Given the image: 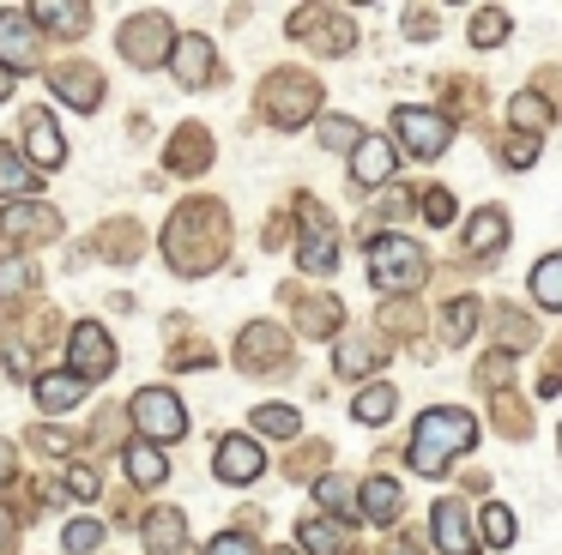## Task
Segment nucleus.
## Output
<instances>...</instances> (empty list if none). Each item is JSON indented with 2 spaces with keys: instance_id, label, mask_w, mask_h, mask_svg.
Returning <instances> with one entry per match:
<instances>
[{
  "instance_id": "3c124183",
  "label": "nucleus",
  "mask_w": 562,
  "mask_h": 555,
  "mask_svg": "<svg viewBox=\"0 0 562 555\" xmlns=\"http://www.w3.org/2000/svg\"><path fill=\"white\" fill-rule=\"evenodd\" d=\"M13 458H19V453H13V441H0V483H13V471H19Z\"/></svg>"
},
{
  "instance_id": "0eeeda50",
  "label": "nucleus",
  "mask_w": 562,
  "mask_h": 555,
  "mask_svg": "<svg viewBox=\"0 0 562 555\" xmlns=\"http://www.w3.org/2000/svg\"><path fill=\"white\" fill-rule=\"evenodd\" d=\"M115 48H122L127 67H164V60H170V48H176V24L164 19V12H139V19L122 24Z\"/></svg>"
},
{
  "instance_id": "7c9ffc66",
  "label": "nucleus",
  "mask_w": 562,
  "mask_h": 555,
  "mask_svg": "<svg viewBox=\"0 0 562 555\" xmlns=\"http://www.w3.org/2000/svg\"><path fill=\"white\" fill-rule=\"evenodd\" d=\"M508 121L526 133V139H538V133H544L550 121H557V109H550V97H544V91H520V97L508 103Z\"/></svg>"
},
{
  "instance_id": "4c0bfd02",
  "label": "nucleus",
  "mask_w": 562,
  "mask_h": 555,
  "mask_svg": "<svg viewBox=\"0 0 562 555\" xmlns=\"http://www.w3.org/2000/svg\"><path fill=\"white\" fill-rule=\"evenodd\" d=\"M502 36H508V12H502V7H477L472 12V43L477 48H496Z\"/></svg>"
},
{
  "instance_id": "603ef678",
  "label": "nucleus",
  "mask_w": 562,
  "mask_h": 555,
  "mask_svg": "<svg viewBox=\"0 0 562 555\" xmlns=\"http://www.w3.org/2000/svg\"><path fill=\"white\" fill-rule=\"evenodd\" d=\"M0 555H13V513L0 507Z\"/></svg>"
},
{
  "instance_id": "f8f14e48",
  "label": "nucleus",
  "mask_w": 562,
  "mask_h": 555,
  "mask_svg": "<svg viewBox=\"0 0 562 555\" xmlns=\"http://www.w3.org/2000/svg\"><path fill=\"white\" fill-rule=\"evenodd\" d=\"M67 362H74V369L67 374H79V381H103V374L115 369V338L103 332L98 320H79L74 332H67Z\"/></svg>"
},
{
  "instance_id": "a19ab883",
  "label": "nucleus",
  "mask_w": 562,
  "mask_h": 555,
  "mask_svg": "<svg viewBox=\"0 0 562 555\" xmlns=\"http://www.w3.org/2000/svg\"><path fill=\"white\" fill-rule=\"evenodd\" d=\"M472 332H477V302L465 296V302H453V308H448V332H441V338L460 344V338H472Z\"/></svg>"
},
{
  "instance_id": "09e8293b",
  "label": "nucleus",
  "mask_w": 562,
  "mask_h": 555,
  "mask_svg": "<svg viewBox=\"0 0 562 555\" xmlns=\"http://www.w3.org/2000/svg\"><path fill=\"white\" fill-rule=\"evenodd\" d=\"M417 320H424V314H412L405 302H387V332H412Z\"/></svg>"
},
{
  "instance_id": "a18cd8bd",
  "label": "nucleus",
  "mask_w": 562,
  "mask_h": 555,
  "mask_svg": "<svg viewBox=\"0 0 562 555\" xmlns=\"http://www.w3.org/2000/svg\"><path fill=\"white\" fill-rule=\"evenodd\" d=\"M405 36H417V43H429V36H436V12H429V7L417 12V7H412V12H405Z\"/></svg>"
},
{
  "instance_id": "6e6552de",
  "label": "nucleus",
  "mask_w": 562,
  "mask_h": 555,
  "mask_svg": "<svg viewBox=\"0 0 562 555\" xmlns=\"http://www.w3.org/2000/svg\"><path fill=\"white\" fill-rule=\"evenodd\" d=\"M296 212H303V241H296V265H303L308 278H327V272H333V260H339V236H333L327 205H315V200L303 193V200H296Z\"/></svg>"
},
{
  "instance_id": "f704fd0d",
  "label": "nucleus",
  "mask_w": 562,
  "mask_h": 555,
  "mask_svg": "<svg viewBox=\"0 0 562 555\" xmlns=\"http://www.w3.org/2000/svg\"><path fill=\"white\" fill-rule=\"evenodd\" d=\"M25 290H37V260H25V253H13V260L0 265V302L25 296Z\"/></svg>"
},
{
  "instance_id": "ddd939ff",
  "label": "nucleus",
  "mask_w": 562,
  "mask_h": 555,
  "mask_svg": "<svg viewBox=\"0 0 562 555\" xmlns=\"http://www.w3.org/2000/svg\"><path fill=\"white\" fill-rule=\"evenodd\" d=\"M429 531H436V550H441V555H477V550H484V543H477V525H472V507H465L460 495L436 501Z\"/></svg>"
},
{
  "instance_id": "b1692460",
  "label": "nucleus",
  "mask_w": 562,
  "mask_h": 555,
  "mask_svg": "<svg viewBox=\"0 0 562 555\" xmlns=\"http://www.w3.org/2000/svg\"><path fill=\"white\" fill-rule=\"evenodd\" d=\"M31 24H43L49 36H86L91 24V7H67V0H37V7L25 12Z\"/></svg>"
},
{
  "instance_id": "8fccbe9b",
  "label": "nucleus",
  "mask_w": 562,
  "mask_h": 555,
  "mask_svg": "<svg viewBox=\"0 0 562 555\" xmlns=\"http://www.w3.org/2000/svg\"><path fill=\"white\" fill-rule=\"evenodd\" d=\"M260 241H267V248H284V241H291V217H267Z\"/></svg>"
},
{
  "instance_id": "9d476101",
  "label": "nucleus",
  "mask_w": 562,
  "mask_h": 555,
  "mask_svg": "<svg viewBox=\"0 0 562 555\" xmlns=\"http://www.w3.org/2000/svg\"><path fill=\"white\" fill-rule=\"evenodd\" d=\"M164 67L176 72V84H182V91H206V84L218 79V48H212L206 31H182Z\"/></svg>"
},
{
  "instance_id": "1a4fd4ad",
  "label": "nucleus",
  "mask_w": 562,
  "mask_h": 555,
  "mask_svg": "<svg viewBox=\"0 0 562 555\" xmlns=\"http://www.w3.org/2000/svg\"><path fill=\"white\" fill-rule=\"evenodd\" d=\"M19 157L31 163V175L67 163V139H61V127H55L49 109H25V115H19Z\"/></svg>"
},
{
  "instance_id": "2eb2a0df",
  "label": "nucleus",
  "mask_w": 562,
  "mask_h": 555,
  "mask_svg": "<svg viewBox=\"0 0 562 555\" xmlns=\"http://www.w3.org/2000/svg\"><path fill=\"white\" fill-rule=\"evenodd\" d=\"M284 356H291V338H284L272 320H255L243 338H236V362H243V374H267V369H279Z\"/></svg>"
},
{
  "instance_id": "f257e3e1",
  "label": "nucleus",
  "mask_w": 562,
  "mask_h": 555,
  "mask_svg": "<svg viewBox=\"0 0 562 555\" xmlns=\"http://www.w3.org/2000/svg\"><path fill=\"white\" fill-rule=\"evenodd\" d=\"M164 253H170V265L182 278H206L212 265L231 253V217H224V205L188 200L182 212L170 217V229H164Z\"/></svg>"
},
{
  "instance_id": "f3484780",
  "label": "nucleus",
  "mask_w": 562,
  "mask_h": 555,
  "mask_svg": "<svg viewBox=\"0 0 562 555\" xmlns=\"http://www.w3.org/2000/svg\"><path fill=\"white\" fill-rule=\"evenodd\" d=\"M0 229H7V241H55L61 236V212L55 205H31V200H13L7 212H0Z\"/></svg>"
},
{
  "instance_id": "de8ad7c7",
  "label": "nucleus",
  "mask_w": 562,
  "mask_h": 555,
  "mask_svg": "<svg viewBox=\"0 0 562 555\" xmlns=\"http://www.w3.org/2000/svg\"><path fill=\"white\" fill-rule=\"evenodd\" d=\"M31 446H43V453H74V434H61V429H37V434H31Z\"/></svg>"
},
{
  "instance_id": "c756f323",
  "label": "nucleus",
  "mask_w": 562,
  "mask_h": 555,
  "mask_svg": "<svg viewBox=\"0 0 562 555\" xmlns=\"http://www.w3.org/2000/svg\"><path fill=\"white\" fill-rule=\"evenodd\" d=\"M37 181L43 175H31V163L19 157V145H0V200L7 205L25 200V193H37Z\"/></svg>"
},
{
  "instance_id": "a211bd4d",
  "label": "nucleus",
  "mask_w": 562,
  "mask_h": 555,
  "mask_svg": "<svg viewBox=\"0 0 562 555\" xmlns=\"http://www.w3.org/2000/svg\"><path fill=\"white\" fill-rule=\"evenodd\" d=\"M55 97H61V103H74V109H98L103 103V72L98 67H86V60H67V67H55Z\"/></svg>"
},
{
  "instance_id": "6ab92c4d",
  "label": "nucleus",
  "mask_w": 562,
  "mask_h": 555,
  "mask_svg": "<svg viewBox=\"0 0 562 555\" xmlns=\"http://www.w3.org/2000/svg\"><path fill=\"white\" fill-rule=\"evenodd\" d=\"M405 513V495L393 477H363L357 483V519H369V525H393V519Z\"/></svg>"
},
{
  "instance_id": "72a5a7b5",
  "label": "nucleus",
  "mask_w": 562,
  "mask_h": 555,
  "mask_svg": "<svg viewBox=\"0 0 562 555\" xmlns=\"http://www.w3.org/2000/svg\"><path fill=\"white\" fill-rule=\"evenodd\" d=\"M532 302H538L544 314L562 308V260H557V253H544V260L532 265Z\"/></svg>"
},
{
  "instance_id": "9b49d317",
  "label": "nucleus",
  "mask_w": 562,
  "mask_h": 555,
  "mask_svg": "<svg viewBox=\"0 0 562 555\" xmlns=\"http://www.w3.org/2000/svg\"><path fill=\"white\" fill-rule=\"evenodd\" d=\"M291 36L315 43L321 55H351V48H357L351 19H345V12H327V7H296L291 12Z\"/></svg>"
},
{
  "instance_id": "bb28decb",
  "label": "nucleus",
  "mask_w": 562,
  "mask_h": 555,
  "mask_svg": "<svg viewBox=\"0 0 562 555\" xmlns=\"http://www.w3.org/2000/svg\"><path fill=\"white\" fill-rule=\"evenodd\" d=\"M79 398H86V381H79V374H67V369H55V374H37V405L49 410V417H61V410H74Z\"/></svg>"
},
{
  "instance_id": "473e14b6",
  "label": "nucleus",
  "mask_w": 562,
  "mask_h": 555,
  "mask_svg": "<svg viewBox=\"0 0 562 555\" xmlns=\"http://www.w3.org/2000/svg\"><path fill=\"white\" fill-rule=\"evenodd\" d=\"M315 501L327 507L339 525H351V519H357V489H351V477H339V471H333V477H315Z\"/></svg>"
},
{
  "instance_id": "412c9836",
  "label": "nucleus",
  "mask_w": 562,
  "mask_h": 555,
  "mask_svg": "<svg viewBox=\"0 0 562 555\" xmlns=\"http://www.w3.org/2000/svg\"><path fill=\"white\" fill-rule=\"evenodd\" d=\"M351 181H357V188H387V181H393V145L363 133V139L351 145Z\"/></svg>"
},
{
  "instance_id": "a878e982",
  "label": "nucleus",
  "mask_w": 562,
  "mask_h": 555,
  "mask_svg": "<svg viewBox=\"0 0 562 555\" xmlns=\"http://www.w3.org/2000/svg\"><path fill=\"white\" fill-rule=\"evenodd\" d=\"M296 543H303L308 555H345L351 550V525H339V519H303V525H296Z\"/></svg>"
},
{
  "instance_id": "864d4df0",
  "label": "nucleus",
  "mask_w": 562,
  "mask_h": 555,
  "mask_svg": "<svg viewBox=\"0 0 562 555\" xmlns=\"http://www.w3.org/2000/svg\"><path fill=\"white\" fill-rule=\"evenodd\" d=\"M7 97H13V79H7V72H0V103H7Z\"/></svg>"
},
{
  "instance_id": "4468645a",
  "label": "nucleus",
  "mask_w": 562,
  "mask_h": 555,
  "mask_svg": "<svg viewBox=\"0 0 562 555\" xmlns=\"http://www.w3.org/2000/svg\"><path fill=\"white\" fill-rule=\"evenodd\" d=\"M37 55H43V43H37V31H31V19L7 7L0 12V72H7V79H13V72H31Z\"/></svg>"
},
{
  "instance_id": "aec40b11",
  "label": "nucleus",
  "mask_w": 562,
  "mask_h": 555,
  "mask_svg": "<svg viewBox=\"0 0 562 555\" xmlns=\"http://www.w3.org/2000/svg\"><path fill=\"white\" fill-rule=\"evenodd\" d=\"M139 525H146V550H151V555H182V550H188V519H182V507H151V513H139Z\"/></svg>"
},
{
  "instance_id": "79ce46f5",
  "label": "nucleus",
  "mask_w": 562,
  "mask_h": 555,
  "mask_svg": "<svg viewBox=\"0 0 562 555\" xmlns=\"http://www.w3.org/2000/svg\"><path fill=\"white\" fill-rule=\"evenodd\" d=\"M502 163H508V169H532V163H538V139L508 133V139H502Z\"/></svg>"
},
{
  "instance_id": "dca6fc26",
  "label": "nucleus",
  "mask_w": 562,
  "mask_h": 555,
  "mask_svg": "<svg viewBox=\"0 0 562 555\" xmlns=\"http://www.w3.org/2000/svg\"><path fill=\"white\" fill-rule=\"evenodd\" d=\"M212 471H218V483H255L260 471H267V453H260V441H248V434H224L218 446H212Z\"/></svg>"
},
{
  "instance_id": "7ed1b4c3",
  "label": "nucleus",
  "mask_w": 562,
  "mask_h": 555,
  "mask_svg": "<svg viewBox=\"0 0 562 555\" xmlns=\"http://www.w3.org/2000/svg\"><path fill=\"white\" fill-rule=\"evenodd\" d=\"M369 248V278H375L387 296H400V290H417L429 278V253L417 248L412 236H393V229H375V236L363 241Z\"/></svg>"
},
{
  "instance_id": "20e7f679",
  "label": "nucleus",
  "mask_w": 562,
  "mask_h": 555,
  "mask_svg": "<svg viewBox=\"0 0 562 555\" xmlns=\"http://www.w3.org/2000/svg\"><path fill=\"white\" fill-rule=\"evenodd\" d=\"M122 417L134 422V434H139V441H151V446L182 441V434H188V405L170 393V386H139V393L127 398Z\"/></svg>"
},
{
  "instance_id": "393cba45",
  "label": "nucleus",
  "mask_w": 562,
  "mask_h": 555,
  "mask_svg": "<svg viewBox=\"0 0 562 555\" xmlns=\"http://www.w3.org/2000/svg\"><path fill=\"white\" fill-rule=\"evenodd\" d=\"M122 471H127V483H134V489H158L164 483V446H151V441H127L122 446Z\"/></svg>"
},
{
  "instance_id": "c03bdc74",
  "label": "nucleus",
  "mask_w": 562,
  "mask_h": 555,
  "mask_svg": "<svg viewBox=\"0 0 562 555\" xmlns=\"http://www.w3.org/2000/svg\"><path fill=\"white\" fill-rule=\"evenodd\" d=\"M424 217H429V224H453V193L448 188H429L424 193Z\"/></svg>"
},
{
  "instance_id": "5701e85b",
  "label": "nucleus",
  "mask_w": 562,
  "mask_h": 555,
  "mask_svg": "<svg viewBox=\"0 0 562 555\" xmlns=\"http://www.w3.org/2000/svg\"><path fill=\"white\" fill-rule=\"evenodd\" d=\"M381 356H387V344L381 338H339V350H333V369L339 374H351V381H363V374H375L381 369Z\"/></svg>"
},
{
  "instance_id": "c85d7f7f",
  "label": "nucleus",
  "mask_w": 562,
  "mask_h": 555,
  "mask_svg": "<svg viewBox=\"0 0 562 555\" xmlns=\"http://www.w3.org/2000/svg\"><path fill=\"white\" fill-rule=\"evenodd\" d=\"M393 410H400V393H393L387 381H369L363 393H357L351 417L363 422V429H381V422H393Z\"/></svg>"
},
{
  "instance_id": "4be33fe9",
  "label": "nucleus",
  "mask_w": 562,
  "mask_h": 555,
  "mask_svg": "<svg viewBox=\"0 0 562 555\" xmlns=\"http://www.w3.org/2000/svg\"><path fill=\"white\" fill-rule=\"evenodd\" d=\"M502 241H508V217H502V205L472 212V224H465V260H490Z\"/></svg>"
},
{
  "instance_id": "2f4dec72",
  "label": "nucleus",
  "mask_w": 562,
  "mask_h": 555,
  "mask_svg": "<svg viewBox=\"0 0 562 555\" xmlns=\"http://www.w3.org/2000/svg\"><path fill=\"white\" fill-rule=\"evenodd\" d=\"M472 525H477V543H490V550H514V513L502 501H490V507H477L472 513Z\"/></svg>"
},
{
  "instance_id": "37998d69",
  "label": "nucleus",
  "mask_w": 562,
  "mask_h": 555,
  "mask_svg": "<svg viewBox=\"0 0 562 555\" xmlns=\"http://www.w3.org/2000/svg\"><path fill=\"white\" fill-rule=\"evenodd\" d=\"M206 555H260V543L248 537V531H224V537L206 543Z\"/></svg>"
},
{
  "instance_id": "c9c22d12",
  "label": "nucleus",
  "mask_w": 562,
  "mask_h": 555,
  "mask_svg": "<svg viewBox=\"0 0 562 555\" xmlns=\"http://www.w3.org/2000/svg\"><path fill=\"white\" fill-rule=\"evenodd\" d=\"M296 326H303L308 338H333V332H339V302H333V296L303 302V320H296Z\"/></svg>"
},
{
  "instance_id": "f03ea898",
  "label": "nucleus",
  "mask_w": 562,
  "mask_h": 555,
  "mask_svg": "<svg viewBox=\"0 0 562 555\" xmlns=\"http://www.w3.org/2000/svg\"><path fill=\"white\" fill-rule=\"evenodd\" d=\"M477 446V422H472V410H460V405H429L424 417H417V429H412V465H417V477H441V471L453 465L460 453H472Z\"/></svg>"
},
{
  "instance_id": "423d86ee",
  "label": "nucleus",
  "mask_w": 562,
  "mask_h": 555,
  "mask_svg": "<svg viewBox=\"0 0 562 555\" xmlns=\"http://www.w3.org/2000/svg\"><path fill=\"white\" fill-rule=\"evenodd\" d=\"M393 139L417 157V163H436L441 151L453 145V121L441 109H417V103H400L393 109Z\"/></svg>"
},
{
  "instance_id": "ea45409f",
  "label": "nucleus",
  "mask_w": 562,
  "mask_h": 555,
  "mask_svg": "<svg viewBox=\"0 0 562 555\" xmlns=\"http://www.w3.org/2000/svg\"><path fill=\"white\" fill-rule=\"evenodd\" d=\"M61 543H67V555H91L103 543V525L98 519H74V525L61 531Z\"/></svg>"
},
{
  "instance_id": "58836bf2",
  "label": "nucleus",
  "mask_w": 562,
  "mask_h": 555,
  "mask_svg": "<svg viewBox=\"0 0 562 555\" xmlns=\"http://www.w3.org/2000/svg\"><path fill=\"white\" fill-rule=\"evenodd\" d=\"M357 139H363V127H357L351 115H321V145H333V151H351Z\"/></svg>"
},
{
  "instance_id": "e433bc0d",
  "label": "nucleus",
  "mask_w": 562,
  "mask_h": 555,
  "mask_svg": "<svg viewBox=\"0 0 562 555\" xmlns=\"http://www.w3.org/2000/svg\"><path fill=\"white\" fill-rule=\"evenodd\" d=\"M303 429L296 422L291 405H255V434H272V441H291V434Z\"/></svg>"
},
{
  "instance_id": "49530a36",
  "label": "nucleus",
  "mask_w": 562,
  "mask_h": 555,
  "mask_svg": "<svg viewBox=\"0 0 562 555\" xmlns=\"http://www.w3.org/2000/svg\"><path fill=\"white\" fill-rule=\"evenodd\" d=\"M67 489H74L79 501H91V495H98V471H91V465H74V471H67Z\"/></svg>"
},
{
  "instance_id": "cd10ccee",
  "label": "nucleus",
  "mask_w": 562,
  "mask_h": 555,
  "mask_svg": "<svg viewBox=\"0 0 562 555\" xmlns=\"http://www.w3.org/2000/svg\"><path fill=\"white\" fill-rule=\"evenodd\" d=\"M206 157H212L206 127H200V121H188V127L170 139V169H176V175H194V169H206Z\"/></svg>"
},
{
  "instance_id": "39448f33",
  "label": "nucleus",
  "mask_w": 562,
  "mask_h": 555,
  "mask_svg": "<svg viewBox=\"0 0 562 555\" xmlns=\"http://www.w3.org/2000/svg\"><path fill=\"white\" fill-rule=\"evenodd\" d=\"M260 103H267L272 127L296 133V127H308V115L321 109V79H308V72H296V67H279L267 79V91H260Z\"/></svg>"
}]
</instances>
